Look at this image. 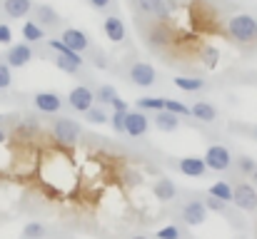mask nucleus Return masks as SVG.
Here are the masks:
<instances>
[{
  "mask_svg": "<svg viewBox=\"0 0 257 239\" xmlns=\"http://www.w3.org/2000/svg\"><path fill=\"white\" fill-rule=\"evenodd\" d=\"M3 13L13 20L25 18L28 13H33V0H3Z\"/></svg>",
  "mask_w": 257,
  "mask_h": 239,
  "instance_id": "2eb2a0df",
  "label": "nucleus"
},
{
  "mask_svg": "<svg viewBox=\"0 0 257 239\" xmlns=\"http://www.w3.org/2000/svg\"><path fill=\"white\" fill-rule=\"evenodd\" d=\"M127 78H130L133 85H138V87H150V85H155L158 73H155V68L148 65V63H135V65H130Z\"/></svg>",
  "mask_w": 257,
  "mask_h": 239,
  "instance_id": "6e6552de",
  "label": "nucleus"
},
{
  "mask_svg": "<svg viewBox=\"0 0 257 239\" xmlns=\"http://www.w3.org/2000/svg\"><path fill=\"white\" fill-rule=\"evenodd\" d=\"M135 3H138V8H140L145 15H153V18H158V20H168V18H170V10H168L165 0H135Z\"/></svg>",
  "mask_w": 257,
  "mask_h": 239,
  "instance_id": "dca6fc26",
  "label": "nucleus"
},
{
  "mask_svg": "<svg viewBox=\"0 0 257 239\" xmlns=\"http://www.w3.org/2000/svg\"><path fill=\"white\" fill-rule=\"evenodd\" d=\"M202 204H205L207 212H217V214H225V212H227V202L215 199V197H210V194H207V199H202Z\"/></svg>",
  "mask_w": 257,
  "mask_h": 239,
  "instance_id": "2f4dec72",
  "label": "nucleus"
},
{
  "mask_svg": "<svg viewBox=\"0 0 257 239\" xmlns=\"http://www.w3.org/2000/svg\"><path fill=\"white\" fill-rule=\"evenodd\" d=\"M48 48L53 50V53H58V55H65V58H73V60H80V63H85L83 60V55H78L75 50H70L63 40H48Z\"/></svg>",
  "mask_w": 257,
  "mask_h": 239,
  "instance_id": "bb28decb",
  "label": "nucleus"
},
{
  "mask_svg": "<svg viewBox=\"0 0 257 239\" xmlns=\"http://www.w3.org/2000/svg\"><path fill=\"white\" fill-rule=\"evenodd\" d=\"M102 33H105V38H107V40H112V43H122V40H125V35H127L125 23H122L117 15H110V18H105V20H102Z\"/></svg>",
  "mask_w": 257,
  "mask_h": 239,
  "instance_id": "4468645a",
  "label": "nucleus"
},
{
  "mask_svg": "<svg viewBox=\"0 0 257 239\" xmlns=\"http://www.w3.org/2000/svg\"><path fill=\"white\" fill-rule=\"evenodd\" d=\"M175 87H177V90H182V92H200V90H205V80L202 78H185V75H180V78H175Z\"/></svg>",
  "mask_w": 257,
  "mask_h": 239,
  "instance_id": "b1692460",
  "label": "nucleus"
},
{
  "mask_svg": "<svg viewBox=\"0 0 257 239\" xmlns=\"http://www.w3.org/2000/svg\"><path fill=\"white\" fill-rule=\"evenodd\" d=\"M235 162H237V169H240L242 174H252V172H255V167H257V164H255V159H252V157H247V155L237 157Z\"/></svg>",
  "mask_w": 257,
  "mask_h": 239,
  "instance_id": "f704fd0d",
  "label": "nucleus"
},
{
  "mask_svg": "<svg viewBox=\"0 0 257 239\" xmlns=\"http://www.w3.org/2000/svg\"><path fill=\"white\" fill-rule=\"evenodd\" d=\"M53 55H55V58H53L55 68L63 70L65 75H78V73H80V68H83L80 60H73V58H65V55H58V53H53Z\"/></svg>",
  "mask_w": 257,
  "mask_h": 239,
  "instance_id": "412c9836",
  "label": "nucleus"
},
{
  "mask_svg": "<svg viewBox=\"0 0 257 239\" xmlns=\"http://www.w3.org/2000/svg\"><path fill=\"white\" fill-rule=\"evenodd\" d=\"M5 140H8V135H5V130H3V127H0V145H3V142H5Z\"/></svg>",
  "mask_w": 257,
  "mask_h": 239,
  "instance_id": "ea45409f",
  "label": "nucleus"
},
{
  "mask_svg": "<svg viewBox=\"0 0 257 239\" xmlns=\"http://www.w3.org/2000/svg\"><path fill=\"white\" fill-rule=\"evenodd\" d=\"M172 43V30L165 23H155L148 28V45L155 48V50H163Z\"/></svg>",
  "mask_w": 257,
  "mask_h": 239,
  "instance_id": "9b49d317",
  "label": "nucleus"
},
{
  "mask_svg": "<svg viewBox=\"0 0 257 239\" xmlns=\"http://www.w3.org/2000/svg\"><path fill=\"white\" fill-rule=\"evenodd\" d=\"M83 115H85V120L90 122V125H105V122H110V115L105 112L102 105H92V107L85 110Z\"/></svg>",
  "mask_w": 257,
  "mask_h": 239,
  "instance_id": "a878e982",
  "label": "nucleus"
},
{
  "mask_svg": "<svg viewBox=\"0 0 257 239\" xmlns=\"http://www.w3.org/2000/svg\"><path fill=\"white\" fill-rule=\"evenodd\" d=\"M180 217H182L185 224H190V227H200V224H205V219H207V209H205V204H202L200 199H190L187 204H182Z\"/></svg>",
  "mask_w": 257,
  "mask_h": 239,
  "instance_id": "0eeeda50",
  "label": "nucleus"
},
{
  "mask_svg": "<svg viewBox=\"0 0 257 239\" xmlns=\"http://www.w3.org/2000/svg\"><path fill=\"white\" fill-rule=\"evenodd\" d=\"M30 60H33V48H30V43H15V45H10L8 53H5V63H8L10 68H25Z\"/></svg>",
  "mask_w": 257,
  "mask_h": 239,
  "instance_id": "1a4fd4ad",
  "label": "nucleus"
},
{
  "mask_svg": "<svg viewBox=\"0 0 257 239\" xmlns=\"http://www.w3.org/2000/svg\"><path fill=\"white\" fill-rule=\"evenodd\" d=\"M87 3H90V5L95 8V10H102V8H107V5H110L112 0H87Z\"/></svg>",
  "mask_w": 257,
  "mask_h": 239,
  "instance_id": "58836bf2",
  "label": "nucleus"
},
{
  "mask_svg": "<svg viewBox=\"0 0 257 239\" xmlns=\"http://www.w3.org/2000/svg\"><path fill=\"white\" fill-rule=\"evenodd\" d=\"M23 237L25 239H43L45 237V224L43 222H28L23 227Z\"/></svg>",
  "mask_w": 257,
  "mask_h": 239,
  "instance_id": "c85d7f7f",
  "label": "nucleus"
},
{
  "mask_svg": "<svg viewBox=\"0 0 257 239\" xmlns=\"http://www.w3.org/2000/svg\"><path fill=\"white\" fill-rule=\"evenodd\" d=\"M53 137H55V142L73 147L80 140V125L70 117H58V120H53Z\"/></svg>",
  "mask_w": 257,
  "mask_h": 239,
  "instance_id": "f03ea898",
  "label": "nucleus"
},
{
  "mask_svg": "<svg viewBox=\"0 0 257 239\" xmlns=\"http://www.w3.org/2000/svg\"><path fill=\"white\" fill-rule=\"evenodd\" d=\"M190 115H192L195 120H200V122H215V120H217V110H215V105H210L207 100L195 102V105L190 107Z\"/></svg>",
  "mask_w": 257,
  "mask_h": 239,
  "instance_id": "6ab92c4d",
  "label": "nucleus"
},
{
  "mask_svg": "<svg viewBox=\"0 0 257 239\" xmlns=\"http://www.w3.org/2000/svg\"><path fill=\"white\" fill-rule=\"evenodd\" d=\"M232 204L240 207L242 212H255L257 209V187L255 184H247V182H240L232 187Z\"/></svg>",
  "mask_w": 257,
  "mask_h": 239,
  "instance_id": "7ed1b4c3",
  "label": "nucleus"
},
{
  "mask_svg": "<svg viewBox=\"0 0 257 239\" xmlns=\"http://www.w3.org/2000/svg\"><path fill=\"white\" fill-rule=\"evenodd\" d=\"M165 110L172 112V115H177V117L190 115V107H187V105H182L180 100H170V97H165Z\"/></svg>",
  "mask_w": 257,
  "mask_h": 239,
  "instance_id": "7c9ffc66",
  "label": "nucleus"
},
{
  "mask_svg": "<svg viewBox=\"0 0 257 239\" xmlns=\"http://www.w3.org/2000/svg\"><path fill=\"white\" fill-rule=\"evenodd\" d=\"M130 239H148V237H143V234H135V237H130Z\"/></svg>",
  "mask_w": 257,
  "mask_h": 239,
  "instance_id": "79ce46f5",
  "label": "nucleus"
},
{
  "mask_svg": "<svg viewBox=\"0 0 257 239\" xmlns=\"http://www.w3.org/2000/svg\"><path fill=\"white\" fill-rule=\"evenodd\" d=\"M68 105L75 110V112H85L95 105V92L85 87V85H75L70 92H68Z\"/></svg>",
  "mask_w": 257,
  "mask_h": 239,
  "instance_id": "423d86ee",
  "label": "nucleus"
},
{
  "mask_svg": "<svg viewBox=\"0 0 257 239\" xmlns=\"http://www.w3.org/2000/svg\"><path fill=\"white\" fill-rule=\"evenodd\" d=\"M202 63H205L207 68H217V63H220V50L212 48V45H205V48H202Z\"/></svg>",
  "mask_w": 257,
  "mask_h": 239,
  "instance_id": "c756f323",
  "label": "nucleus"
},
{
  "mask_svg": "<svg viewBox=\"0 0 257 239\" xmlns=\"http://www.w3.org/2000/svg\"><path fill=\"white\" fill-rule=\"evenodd\" d=\"M33 105H35V110L43 112V115H55V112H60V107H63V97H60L58 92H35Z\"/></svg>",
  "mask_w": 257,
  "mask_h": 239,
  "instance_id": "9d476101",
  "label": "nucleus"
},
{
  "mask_svg": "<svg viewBox=\"0 0 257 239\" xmlns=\"http://www.w3.org/2000/svg\"><path fill=\"white\" fill-rule=\"evenodd\" d=\"M202 159H205L207 169H212V172H225L232 164V155H230V150L225 145H210Z\"/></svg>",
  "mask_w": 257,
  "mask_h": 239,
  "instance_id": "20e7f679",
  "label": "nucleus"
},
{
  "mask_svg": "<svg viewBox=\"0 0 257 239\" xmlns=\"http://www.w3.org/2000/svg\"><path fill=\"white\" fill-rule=\"evenodd\" d=\"M60 40H63L70 50H75L78 55H83L87 48H90V38H87L83 30H78V28H65L63 35H60Z\"/></svg>",
  "mask_w": 257,
  "mask_h": 239,
  "instance_id": "f8f14e48",
  "label": "nucleus"
},
{
  "mask_svg": "<svg viewBox=\"0 0 257 239\" xmlns=\"http://www.w3.org/2000/svg\"><path fill=\"white\" fill-rule=\"evenodd\" d=\"M13 85V68L8 63H0V90H8Z\"/></svg>",
  "mask_w": 257,
  "mask_h": 239,
  "instance_id": "473e14b6",
  "label": "nucleus"
},
{
  "mask_svg": "<svg viewBox=\"0 0 257 239\" xmlns=\"http://www.w3.org/2000/svg\"><path fill=\"white\" fill-rule=\"evenodd\" d=\"M110 125L117 135H125V112H112L110 115Z\"/></svg>",
  "mask_w": 257,
  "mask_h": 239,
  "instance_id": "c9c22d12",
  "label": "nucleus"
},
{
  "mask_svg": "<svg viewBox=\"0 0 257 239\" xmlns=\"http://www.w3.org/2000/svg\"><path fill=\"white\" fill-rule=\"evenodd\" d=\"M177 169H180L185 177H202V174L207 172V164H205V159L197 157V155H187V157H180Z\"/></svg>",
  "mask_w": 257,
  "mask_h": 239,
  "instance_id": "ddd939ff",
  "label": "nucleus"
},
{
  "mask_svg": "<svg viewBox=\"0 0 257 239\" xmlns=\"http://www.w3.org/2000/svg\"><path fill=\"white\" fill-rule=\"evenodd\" d=\"M23 38H25V43H40V40H45V28H40L35 20H28L25 25H23Z\"/></svg>",
  "mask_w": 257,
  "mask_h": 239,
  "instance_id": "4be33fe9",
  "label": "nucleus"
},
{
  "mask_svg": "<svg viewBox=\"0 0 257 239\" xmlns=\"http://www.w3.org/2000/svg\"><path fill=\"white\" fill-rule=\"evenodd\" d=\"M153 194H155V199L158 202H170L177 197V187H175V182L168 179V177H160L155 184H153Z\"/></svg>",
  "mask_w": 257,
  "mask_h": 239,
  "instance_id": "a211bd4d",
  "label": "nucleus"
},
{
  "mask_svg": "<svg viewBox=\"0 0 257 239\" xmlns=\"http://www.w3.org/2000/svg\"><path fill=\"white\" fill-rule=\"evenodd\" d=\"M180 237H182V232L175 224H168V227H163V229L155 232V239H180Z\"/></svg>",
  "mask_w": 257,
  "mask_h": 239,
  "instance_id": "72a5a7b5",
  "label": "nucleus"
},
{
  "mask_svg": "<svg viewBox=\"0 0 257 239\" xmlns=\"http://www.w3.org/2000/svg\"><path fill=\"white\" fill-rule=\"evenodd\" d=\"M250 177H252V184H255V187H257V167H255V172H252Z\"/></svg>",
  "mask_w": 257,
  "mask_h": 239,
  "instance_id": "a19ab883",
  "label": "nucleus"
},
{
  "mask_svg": "<svg viewBox=\"0 0 257 239\" xmlns=\"http://www.w3.org/2000/svg\"><path fill=\"white\" fill-rule=\"evenodd\" d=\"M227 33L240 45H255L257 43V18L247 15V13H237V15L227 18Z\"/></svg>",
  "mask_w": 257,
  "mask_h": 239,
  "instance_id": "f257e3e1",
  "label": "nucleus"
},
{
  "mask_svg": "<svg viewBox=\"0 0 257 239\" xmlns=\"http://www.w3.org/2000/svg\"><path fill=\"white\" fill-rule=\"evenodd\" d=\"M110 107H112V112H127V110H130V105H127V102H125L120 95H117V97L110 102Z\"/></svg>",
  "mask_w": 257,
  "mask_h": 239,
  "instance_id": "e433bc0d",
  "label": "nucleus"
},
{
  "mask_svg": "<svg viewBox=\"0 0 257 239\" xmlns=\"http://www.w3.org/2000/svg\"><path fill=\"white\" fill-rule=\"evenodd\" d=\"M10 40H13V30L0 23V45H10Z\"/></svg>",
  "mask_w": 257,
  "mask_h": 239,
  "instance_id": "4c0bfd02",
  "label": "nucleus"
},
{
  "mask_svg": "<svg viewBox=\"0 0 257 239\" xmlns=\"http://www.w3.org/2000/svg\"><path fill=\"white\" fill-rule=\"evenodd\" d=\"M155 127L160 132H177L180 130V117L168 112V110H160V112H155Z\"/></svg>",
  "mask_w": 257,
  "mask_h": 239,
  "instance_id": "aec40b11",
  "label": "nucleus"
},
{
  "mask_svg": "<svg viewBox=\"0 0 257 239\" xmlns=\"http://www.w3.org/2000/svg\"><path fill=\"white\" fill-rule=\"evenodd\" d=\"M135 105H138V110H143V112H160V110H165V97L145 95V97L135 100Z\"/></svg>",
  "mask_w": 257,
  "mask_h": 239,
  "instance_id": "5701e85b",
  "label": "nucleus"
},
{
  "mask_svg": "<svg viewBox=\"0 0 257 239\" xmlns=\"http://www.w3.org/2000/svg\"><path fill=\"white\" fill-rule=\"evenodd\" d=\"M33 20H35L40 28H53V25L60 23V15H58L55 8H50V5H35Z\"/></svg>",
  "mask_w": 257,
  "mask_h": 239,
  "instance_id": "f3484780",
  "label": "nucleus"
},
{
  "mask_svg": "<svg viewBox=\"0 0 257 239\" xmlns=\"http://www.w3.org/2000/svg\"><path fill=\"white\" fill-rule=\"evenodd\" d=\"M207 194L215 197V199H222V202L232 204V184H227V182H215V184L207 189Z\"/></svg>",
  "mask_w": 257,
  "mask_h": 239,
  "instance_id": "393cba45",
  "label": "nucleus"
},
{
  "mask_svg": "<svg viewBox=\"0 0 257 239\" xmlns=\"http://www.w3.org/2000/svg\"><path fill=\"white\" fill-rule=\"evenodd\" d=\"M150 130V120L143 110H127L125 112V135L130 137H143Z\"/></svg>",
  "mask_w": 257,
  "mask_h": 239,
  "instance_id": "39448f33",
  "label": "nucleus"
},
{
  "mask_svg": "<svg viewBox=\"0 0 257 239\" xmlns=\"http://www.w3.org/2000/svg\"><path fill=\"white\" fill-rule=\"evenodd\" d=\"M255 137H257V130H255Z\"/></svg>",
  "mask_w": 257,
  "mask_h": 239,
  "instance_id": "37998d69",
  "label": "nucleus"
},
{
  "mask_svg": "<svg viewBox=\"0 0 257 239\" xmlns=\"http://www.w3.org/2000/svg\"><path fill=\"white\" fill-rule=\"evenodd\" d=\"M115 97H117V90H115L112 85H100L97 92H95V100H97L100 105H110Z\"/></svg>",
  "mask_w": 257,
  "mask_h": 239,
  "instance_id": "cd10ccee",
  "label": "nucleus"
}]
</instances>
